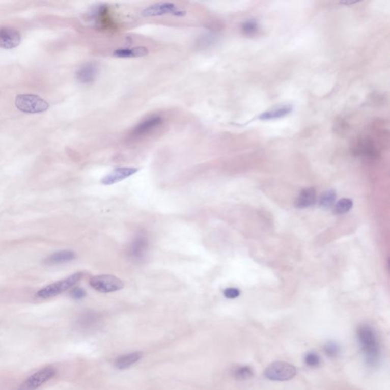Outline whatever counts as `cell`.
Segmentation results:
<instances>
[{"label": "cell", "mask_w": 390, "mask_h": 390, "mask_svg": "<svg viewBox=\"0 0 390 390\" xmlns=\"http://www.w3.org/2000/svg\"><path fill=\"white\" fill-rule=\"evenodd\" d=\"M76 258V253L70 250H63L56 252L49 256L44 260V263L49 265H61L74 260Z\"/></svg>", "instance_id": "obj_16"}, {"label": "cell", "mask_w": 390, "mask_h": 390, "mask_svg": "<svg viewBox=\"0 0 390 390\" xmlns=\"http://www.w3.org/2000/svg\"><path fill=\"white\" fill-rule=\"evenodd\" d=\"M293 107L291 106H282V107H277L274 110H269V112H265L259 117V119L271 120L276 119V118H283L286 115H289L292 112Z\"/></svg>", "instance_id": "obj_18"}, {"label": "cell", "mask_w": 390, "mask_h": 390, "mask_svg": "<svg viewBox=\"0 0 390 390\" xmlns=\"http://www.w3.org/2000/svg\"><path fill=\"white\" fill-rule=\"evenodd\" d=\"M163 123L164 118L161 115H150L133 127L129 133V138L132 141L142 139L143 137L153 133L155 130L160 127Z\"/></svg>", "instance_id": "obj_4"}, {"label": "cell", "mask_w": 390, "mask_h": 390, "mask_svg": "<svg viewBox=\"0 0 390 390\" xmlns=\"http://www.w3.org/2000/svg\"><path fill=\"white\" fill-rule=\"evenodd\" d=\"M86 294L87 293H86L85 290L81 288H73L71 292H70V296L74 299H82V298L85 297Z\"/></svg>", "instance_id": "obj_27"}, {"label": "cell", "mask_w": 390, "mask_h": 390, "mask_svg": "<svg viewBox=\"0 0 390 390\" xmlns=\"http://www.w3.org/2000/svg\"><path fill=\"white\" fill-rule=\"evenodd\" d=\"M304 362L310 368H316L321 363V358L319 354L315 352H309L304 357Z\"/></svg>", "instance_id": "obj_24"}, {"label": "cell", "mask_w": 390, "mask_h": 390, "mask_svg": "<svg viewBox=\"0 0 390 390\" xmlns=\"http://www.w3.org/2000/svg\"><path fill=\"white\" fill-rule=\"evenodd\" d=\"M353 202L351 199L343 198L336 203L334 207V213L336 215H342L346 213L352 208Z\"/></svg>", "instance_id": "obj_20"}, {"label": "cell", "mask_w": 390, "mask_h": 390, "mask_svg": "<svg viewBox=\"0 0 390 390\" xmlns=\"http://www.w3.org/2000/svg\"><path fill=\"white\" fill-rule=\"evenodd\" d=\"M98 74V68L95 63L89 62L79 67L76 73V79L81 84H91Z\"/></svg>", "instance_id": "obj_13"}, {"label": "cell", "mask_w": 390, "mask_h": 390, "mask_svg": "<svg viewBox=\"0 0 390 390\" xmlns=\"http://www.w3.org/2000/svg\"><path fill=\"white\" fill-rule=\"evenodd\" d=\"M90 285L100 293H112L124 288V284L121 279L114 275L101 274L92 277Z\"/></svg>", "instance_id": "obj_8"}, {"label": "cell", "mask_w": 390, "mask_h": 390, "mask_svg": "<svg viewBox=\"0 0 390 390\" xmlns=\"http://www.w3.org/2000/svg\"><path fill=\"white\" fill-rule=\"evenodd\" d=\"M137 172L138 169L135 167H120V168L115 169L102 178L101 180V184L104 185H113L130 177Z\"/></svg>", "instance_id": "obj_10"}, {"label": "cell", "mask_w": 390, "mask_h": 390, "mask_svg": "<svg viewBox=\"0 0 390 390\" xmlns=\"http://www.w3.org/2000/svg\"><path fill=\"white\" fill-rule=\"evenodd\" d=\"M88 18L99 29L110 30L116 27L115 20L110 14V8L107 5L100 4L92 8L89 11Z\"/></svg>", "instance_id": "obj_7"}, {"label": "cell", "mask_w": 390, "mask_h": 390, "mask_svg": "<svg viewBox=\"0 0 390 390\" xmlns=\"http://www.w3.org/2000/svg\"><path fill=\"white\" fill-rule=\"evenodd\" d=\"M15 103L18 110L25 113H41L49 108L48 103L35 95H18L15 98Z\"/></svg>", "instance_id": "obj_5"}, {"label": "cell", "mask_w": 390, "mask_h": 390, "mask_svg": "<svg viewBox=\"0 0 390 390\" xmlns=\"http://www.w3.org/2000/svg\"><path fill=\"white\" fill-rule=\"evenodd\" d=\"M150 50L145 46H136V47H119L115 49L112 53V56L120 59H131V58H141L147 56Z\"/></svg>", "instance_id": "obj_12"}, {"label": "cell", "mask_w": 390, "mask_h": 390, "mask_svg": "<svg viewBox=\"0 0 390 390\" xmlns=\"http://www.w3.org/2000/svg\"><path fill=\"white\" fill-rule=\"evenodd\" d=\"M142 357L141 352L130 353L126 355L121 356L115 360V367L119 370L127 369L132 365L137 363Z\"/></svg>", "instance_id": "obj_17"}, {"label": "cell", "mask_w": 390, "mask_h": 390, "mask_svg": "<svg viewBox=\"0 0 390 390\" xmlns=\"http://www.w3.org/2000/svg\"><path fill=\"white\" fill-rule=\"evenodd\" d=\"M56 374V369L52 367L43 368L24 380L17 390H37L51 380Z\"/></svg>", "instance_id": "obj_9"}, {"label": "cell", "mask_w": 390, "mask_h": 390, "mask_svg": "<svg viewBox=\"0 0 390 390\" xmlns=\"http://www.w3.org/2000/svg\"><path fill=\"white\" fill-rule=\"evenodd\" d=\"M224 295L226 298H228V299H235L240 295V291L237 288H229L224 290Z\"/></svg>", "instance_id": "obj_26"}, {"label": "cell", "mask_w": 390, "mask_h": 390, "mask_svg": "<svg viewBox=\"0 0 390 390\" xmlns=\"http://www.w3.org/2000/svg\"><path fill=\"white\" fill-rule=\"evenodd\" d=\"M336 193L333 190H328L321 195L319 205L324 209L331 208L336 201Z\"/></svg>", "instance_id": "obj_19"}, {"label": "cell", "mask_w": 390, "mask_h": 390, "mask_svg": "<svg viewBox=\"0 0 390 390\" xmlns=\"http://www.w3.org/2000/svg\"><path fill=\"white\" fill-rule=\"evenodd\" d=\"M141 13L144 18H159L170 15L180 18L186 16L187 11L172 2H158L144 8Z\"/></svg>", "instance_id": "obj_2"}, {"label": "cell", "mask_w": 390, "mask_h": 390, "mask_svg": "<svg viewBox=\"0 0 390 390\" xmlns=\"http://www.w3.org/2000/svg\"><path fill=\"white\" fill-rule=\"evenodd\" d=\"M296 369L291 364L283 361H276L267 367L264 375L272 381H287L296 376Z\"/></svg>", "instance_id": "obj_6"}, {"label": "cell", "mask_w": 390, "mask_h": 390, "mask_svg": "<svg viewBox=\"0 0 390 390\" xmlns=\"http://www.w3.org/2000/svg\"><path fill=\"white\" fill-rule=\"evenodd\" d=\"M82 277H83V273H75L67 278L63 279L41 288L37 295L38 297L43 298V299H48V298L58 296L73 288L76 284L82 280Z\"/></svg>", "instance_id": "obj_3"}, {"label": "cell", "mask_w": 390, "mask_h": 390, "mask_svg": "<svg viewBox=\"0 0 390 390\" xmlns=\"http://www.w3.org/2000/svg\"><path fill=\"white\" fill-rule=\"evenodd\" d=\"M235 377L238 380H245L252 378L253 376V371L252 368L248 366H242L238 368L235 371Z\"/></svg>", "instance_id": "obj_21"}, {"label": "cell", "mask_w": 390, "mask_h": 390, "mask_svg": "<svg viewBox=\"0 0 390 390\" xmlns=\"http://www.w3.org/2000/svg\"><path fill=\"white\" fill-rule=\"evenodd\" d=\"M357 339L368 364L374 365L380 359V348L374 330L369 325H361L357 331Z\"/></svg>", "instance_id": "obj_1"}, {"label": "cell", "mask_w": 390, "mask_h": 390, "mask_svg": "<svg viewBox=\"0 0 390 390\" xmlns=\"http://www.w3.org/2000/svg\"><path fill=\"white\" fill-rule=\"evenodd\" d=\"M148 247V240L144 235H138L129 247L128 253L131 258L136 260L142 259L146 254Z\"/></svg>", "instance_id": "obj_14"}, {"label": "cell", "mask_w": 390, "mask_h": 390, "mask_svg": "<svg viewBox=\"0 0 390 390\" xmlns=\"http://www.w3.org/2000/svg\"><path fill=\"white\" fill-rule=\"evenodd\" d=\"M324 351L327 356L335 358L340 353V347L336 342H328L324 347Z\"/></svg>", "instance_id": "obj_22"}, {"label": "cell", "mask_w": 390, "mask_h": 390, "mask_svg": "<svg viewBox=\"0 0 390 390\" xmlns=\"http://www.w3.org/2000/svg\"><path fill=\"white\" fill-rule=\"evenodd\" d=\"M21 37L19 32L10 27L0 29V47L12 49L19 45Z\"/></svg>", "instance_id": "obj_11"}, {"label": "cell", "mask_w": 390, "mask_h": 390, "mask_svg": "<svg viewBox=\"0 0 390 390\" xmlns=\"http://www.w3.org/2000/svg\"><path fill=\"white\" fill-rule=\"evenodd\" d=\"M80 325L86 328H90L97 324L98 316L95 313H87L82 316L80 319Z\"/></svg>", "instance_id": "obj_23"}, {"label": "cell", "mask_w": 390, "mask_h": 390, "mask_svg": "<svg viewBox=\"0 0 390 390\" xmlns=\"http://www.w3.org/2000/svg\"><path fill=\"white\" fill-rule=\"evenodd\" d=\"M258 30V24L255 20H249L245 21L242 24V31L246 35H253Z\"/></svg>", "instance_id": "obj_25"}, {"label": "cell", "mask_w": 390, "mask_h": 390, "mask_svg": "<svg viewBox=\"0 0 390 390\" xmlns=\"http://www.w3.org/2000/svg\"><path fill=\"white\" fill-rule=\"evenodd\" d=\"M317 200L316 190L313 188H305L301 191L295 201V206L299 209L311 207Z\"/></svg>", "instance_id": "obj_15"}]
</instances>
